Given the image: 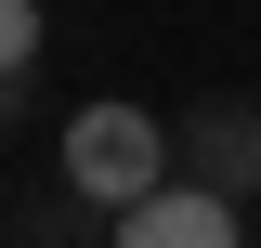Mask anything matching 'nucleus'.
I'll use <instances>...</instances> for the list:
<instances>
[{
  "mask_svg": "<svg viewBox=\"0 0 261 248\" xmlns=\"http://www.w3.org/2000/svg\"><path fill=\"white\" fill-rule=\"evenodd\" d=\"M183 183H209V196H248L261 183V105L248 92H222V105L183 118Z\"/></svg>",
  "mask_w": 261,
  "mask_h": 248,
  "instance_id": "nucleus-2",
  "label": "nucleus"
},
{
  "mask_svg": "<svg viewBox=\"0 0 261 248\" xmlns=\"http://www.w3.org/2000/svg\"><path fill=\"white\" fill-rule=\"evenodd\" d=\"M53 170H65V196L105 209V222H130L157 183H183V170H170V131L144 118V105H79L65 144H53Z\"/></svg>",
  "mask_w": 261,
  "mask_h": 248,
  "instance_id": "nucleus-1",
  "label": "nucleus"
},
{
  "mask_svg": "<svg viewBox=\"0 0 261 248\" xmlns=\"http://www.w3.org/2000/svg\"><path fill=\"white\" fill-rule=\"evenodd\" d=\"M105 248H248V222H235V196H209V183H157Z\"/></svg>",
  "mask_w": 261,
  "mask_h": 248,
  "instance_id": "nucleus-3",
  "label": "nucleus"
},
{
  "mask_svg": "<svg viewBox=\"0 0 261 248\" xmlns=\"http://www.w3.org/2000/svg\"><path fill=\"white\" fill-rule=\"evenodd\" d=\"M0 65H13L0 92L27 105V79H39V0H0Z\"/></svg>",
  "mask_w": 261,
  "mask_h": 248,
  "instance_id": "nucleus-4",
  "label": "nucleus"
}]
</instances>
